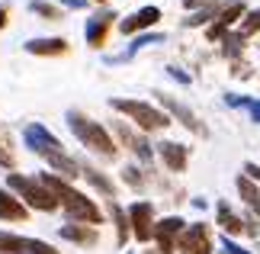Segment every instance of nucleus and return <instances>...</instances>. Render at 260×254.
Here are the masks:
<instances>
[{"instance_id": "nucleus-33", "label": "nucleus", "mask_w": 260, "mask_h": 254, "mask_svg": "<svg viewBox=\"0 0 260 254\" xmlns=\"http://www.w3.org/2000/svg\"><path fill=\"white\" fill-rule=\"evenodd\" d=\"M225 251H228V254H244V251L238 248V245H232V241H225Z\"/></svg>"}, {"instance_id": "nucleus-29", "label": "nucleus", "mask_w": 260, "mask_h": 254, "mask_svg": "<svg viewBox=\"0 0 260 254\" xmlns=\"http://www.w3.org/2000/svg\"><path fill=\"white\" fill-rule=\"evenodd\" d=\"M0 164H4V167H10V164H13V155H10V151L4 148V142H0Z\"/></svg>"}, {"instance_id": "nucleus-2", "label": "nucleus", "mask_w": 260, "mask_h": 254, "mask_svg": "<svg viewBox=\"0 0 260 254\" xmlns=\"http://www.w3.org/2000/svg\"><path fill=\"white\" fill-rule=\"evenodd\" d=\"M42 184L55 193L58 206H64V212L74 222H87V225H100V222H103V212L96 209V203L87 200L84 193H77L68 180H58L55 174H42Z\"/></svg>"}, {"instance_id": "nucleus-19", "label": "nucleus", "mask_w": 260, "mask_h": 254, "mask_svg": "<svg viewBox=\"0 0 260 254\" xmlns=\"http://www.w3.org/2000/svg\"><path fill=\"white\" fill-rule=\"evenodd\" d=\"M238 193H241V200L251 206L257 216H260V190L254 187V180L251 177H238Z\"/></svg>"}, {"instance_id": "nucleus-34", "label": "nucleus", "mask_w": 260, "mask_h": 254, "mask_svg": "<svg viewBox=\"0 0 260 254\" xmlns=\"http://www.w3.org/2000/svg\"><path fill=\"white\" fill-rule=\"evenodd\" d=\"M7 23V7H0V26Z\"/></svg>"}, {"instance_id": "nucleus-3", "label": "nucleus", "mask_w": 260, "mask_h": 254, "mask_svg": "<svg viewBox=\"0 0 260 254\" xmlns=\"http://www.w3.org/2000/svg\"><path fill=\"white\" fill-rule=\"evenodd\" d=\"M68 126H71V132L77 138H81V145H87L90 151H96V155H103V158H116V142L113 135L96 123V119H90L84 113H77V109H71L68 113Z\"/></svg>"}, {"instance_id": "nucleus-16", "label": "nucleus", "mask_w": 260, "mask_h": 254, "mask_svg": "<svg viewBox=\"0 0 260 254\" xmlns=\"http://www.w3.org/2000/svg\"><path fill=\"white\" fill-rule=\"evenodd\" d=\"M161 103H164V109H171V113H174V116H177V119H180V123H183L186 129H193V132H199V135H206V129L196 123V116L189 113V109H186L183 103H177L174 97H161Z\"/></svg>"}, {"instance_id": "nucleus-26", "label": "nucleus", "mask_w": 260, "mask_h": 254, "mask_svg": "<svg viewBox=\"0 0 260 254\" xmlns=\"http://www.w3.org/2000/svg\"><path fill=\"white\" fill-rule=\"evenodd\" d=\"M212 13H215V7H206V10H199V13H193V16L186 19V26H203V23H206V19L212 16Z\"/></svg>"}, {"instance_id": "nucleus-21", "label": "nucleus", "mask_w": 260, "mask_h": 254, "mask_svg": "<svg viewBox=\"0 0 260 254\" xmlns=\"http://www.w3.org/2000/svg\"><path fill=\"white\" fill-rule=\"evenodd\" d=\"M260 29V10H251V13L244 16V23L238 26V33H235V39H251L254 33Z\"/></svg>"}, {"instance_id": "nucleus-11", "label": "nucleus", "mask_w": 260, "mask_h": 254, "mask_svg": "<svg viewBox=\"0 0 260 254\" xmlns=\"http://www.w3.org/2000/svg\"><path fill=\"white\" fill-rule=\"evenodd\" d=\"M157 19H161V10H157V7H145V10H138V13H132L128 19H122V23H119V29L132 36V33H138V29L154 26Z\"/></svg>"}, {"instance_id": "nucleus-31", "label": "nucleus", "mask_w": 260, "mask_h": 254, "mask_svg": "<svg viewBox=\"0 0 260 254\" xmlns=\"http://www.w3.org/2000/svg\"><path fill=\"white\" fill-rule=\"evenodd\" d=\"M244 174L251 177V180H257V184H260V167H257V164H247V167H244Z\"/></svg>"}, {"instance_id": "nucleus-14", "label": "nucleus", "mask_w": 260, "mask_h": 254, "mask_svg": "<svg viewBox=\"0 0 260 254\" xmlns=\"http://www.w3.org/2000/svg\"><path fill=\"white\" fill-rule=\"evenodd\" d=\"M58 235H61L64 241L84 245V248H87V245H96V238H100L93 225H90V229H87V225H61V229H58Z\"/></svg>"}, {"instance_id": "nucleus-20", "label": "nucleus", "mask_w": 260, "mask_h": 254, "mask_svg": "<svg viewBox=\"0 0 260 254\" xmlns=\"http://www.w3.org/2000/svg\"><path fill=\"white\" fill-rule=\"evenodd\" d=\"M119 135H122V138L128 142V145H132V151H135V155L142 158V161H151V145H148L145 138L132 135V129H128V126H122V129H119Z\"/></svg>"}, {"instance_id": "nucleus-9", "label": "nucleus", "mask_w": 260, "mask_h": 254, "mask_svg": "<svg viewBox=\"0 0 260 254\" xmlns=\"http://www.w3.org/2000/svg\"><path fill=\"white\" fill-rule=\"evenodd\" d=\"M113 19L116 13L113 10H106V13H96L93 19H87V29H84V39H87V45H93L100 48L106 42V33H109V26H113Z\"/></svg>"}, {"instance_id": "nucleus-17", "label": "nucleus", "mask_w": 260, "mask_h": 254, "mask_svg": "<svg viewBox=\"0 0 260 254\" xmlns=\"http://www.w3.org/2000/svg\"><path fill=\"white\" fill-rule=\"evenodd\" d=\"M0 219H7V222H23L26 219V206L16 196H10L7 190H0Z\"/></svg>"}, {"instance_id": "nucleus-13", "label": "nucleus", "mask_w": 260, "mask_h": 254, "mask_svg": "<svg viewBox=\"0 0 260 254\" xmlns=\"http://www.w3.org/2000/svg\"><path fill=\"white\" fill-rule=\"evenodd\" d=\"M157 151H161L164 164L171 167V171H177V174L186 167V148L180 145V142H161V145H157Z\"/></svg>"}, {"instance_id": "nucleus-1", "label": "nucleus", "mask_w": 260, "mask_h": 254, "mask_svg": "<svg viewBox=\"0 0 260 254\" xmlns=\"http://www.w3.org/2000/svg\"><path fill=\"white\" fill-rule=\"evenodd\" d=\"M23 138H26V145L36 151V155H42L48 164H52L55 171H61V177L64 180H74V177H81V167H77V161H71L61 151V145H58V138L48 132L45 126H39V123H32V126H26V132H23Z\"/></svg>"}, {"instance_id": "nucleus-32", "label": "nucleus", "mask_w": 260, "mask_h": 254, "mask_svg": "<svg viewBox=\"0 0 260 254\" xmlns=\"http://www.w3.org/2000/svg\"><path fill=\"white\" fill-rule=\"evenodd\" d=\"M167 71H171V77H177V80H189V77H186V74H183L180 68H167Z\"/></svg>"}, {"instance_id": "nucleus-12", "label": "nucleus", "mask_w": 260, "mask_h": 254, "mask_svg": "<svg viewBox=\"0 0 260 254\" xmlns=\"http://www.w3.org/2000/svg\"><path fill=\"white\" fill-rule=\"evenodd\" d=\"M218 225H222L228 235H241V232H254L251 222H244L241 216H235L232 206H228L225 200H218Z\"/></svg>"}, {"instance_id": "nucleus-30", "label": "nucleus", "mask_w": 260, "mask_h": 254, "mask_svg": "<svg viewBox=\"0 0 260 254\" xmlns=\"http://www.w3.org/2000/svg\"><path fill=\"white\" fill-rule=\"evenodd\" d=\"M247 106H251V119L260 123V100H247Z\"/></svg>"}, {"instance_id": "nucleus-5", "label": "nucleus", "mask_w": 260, "mask_h": 254, "mask_svg": "<svg viewBox=\"0 0 260 254\" xmlns=\"http://www.w3.org/2000/svg\"><path fill=\"white\" fill-rule=\"evenodd\" d=\"M113 106L119 113H125L128 119H135L145 132H157V129H167L171 126V116L161 113V109L148 106V103H138V100H113Z\"/></svg>"}, {"instance_id": "nucleus-4", "label": "nucleus", "mask_w": 260, "mask_h": 254, "mask_svg": "<svg viewBox=\"0 0 260 254\" xmlns=\"http://www.w3.org/2000/svg\"><path fill=\"white\" fill-rule=\"evenodd\" d=\"M7 184H10V190H16L19 196L29 203V206H36V209H42V212L58 209L55 193L48 190L42 180H32V177H23V174H10V177H7Z\"/></svg>"}, {"instance_id": "nucleus-23", "label": "nucleus", "mask_w": 260, "mask_h": 254, "mask_svg": "<svg viewBox=\"0 0 260 254\" xmlns=\"http://www.w3.org/2000/svg\"><path fill=\"white\" fill-rule=\"evenodd\" d=\"M113 222H116V232H119V245L128 238V219H125V212L113 203Z\"/></svg>"}, {"instance_id": "nucleus-8", "label": "nucleus", "mask_w": 260, "mask_h": 254, "mask_svg": "<svg viewBox=\"0 0 260 254\" xmlns=\"http://www.w3.org/2000/svg\"><path fill=\"white\" fill-rule=\"evenodd\" d=\"M247 13V10H244V4H241V0H232V4H225L222 10H218V19H215V23L212 26H209V39H212V42H215V39H225V29L228 26H232V23H238V19H241Z\"/></svg>"}, {"instance_id": "nucleus-15", "label": "nucleus", "mask_w": 260, "mask_h": 254, "mask_svg": "<svg viewBox=\"0 0 260 254\" xmlns=\"http://www.w3.org/2000/svg\"><path fill=\"white\" fill-rule=\"evenodd\" d=\"M26 52L29 55H64L68 42H64V39H29Z\"/></svg>"}, {"instance_id": "nucleus-10", "label": "nucleus", "mask_w": 260, "mask_h": 254, "mask_svg": "<svg viewBox=\"0 0 260 254\" xmlns=\"http://www.w3.org/2000/svg\"><path fill=\"white\" fill-rule=\"evenodd\" d=\"M183 229H186V222H183V219H177V216L164 219V222H154V238H157V245H161L164 254H171V251H174V238H177Z\"/></svg>"}, {"instance_id": "nucleus-18", "label": "nucleus", "mask_w": 260, "mask_h": 254, "mask_svg": "<svg viewBox=\"0 0 260 254\" xmlns=\"http://www.w3.org/2000/svg\"><path fill=\"white\" fill-rule=\"evenodd\" d=\"M81 167V177H87L90 184H93L100 193H103V196H116V190H113V184H109V180L103 177V171H96L93 164H77Z\"/></svg>"}, {"instance_id": "nucleus-7", "label": "nucleus", "mask_w": 260, "mask_h": 254, "mask_svg": "<svg viewBox=\"0 0 260 254\" xmlns=\"http://www.w3.org/2000/svg\"><path fill=\"white\" fill-rule=\"evenodd\" d=\"M128 225H132L138 241L154 238V206H151V203H145V200L135 203V206L128 209Z\"/></svg>"}, {"instance_id": "nucleus-25", "label": "nucleus", "mask_w": 260, "mask_h": 254, "mask_svg": "<svg viewBox=\"0 0 260 254\" xmlns=\"http://www.w3.org/2000/svg\"><path fill=\"white\" fill-rule=\"evenodd\" d=\"M23 254H58L52 245H45V241H36V238H26V248Z\"/></svg>"}, {"instance_id": "nucleus-22", "label": "nucleus", "mask_w": 260, "mask_h": 254, "mask_svg": "<svg viewBox=\"0 0 260 254\" xmlns=\"http://www.w3.org/2000/svg\"><path fill=\"white\" fill-rule=\"evenodd\" d=\"M23 248H26V238H19V235H10V232H0V251L23 254Z\"/></svg>"}, {"instance_id": "nucleus-28", "label": "nucleus", "mask_w": 260, "mask_h": 254, "mask_svg": "<svg viewBox=\"0 0 260 254\" xmlns=\"http://www.w3.org/2000/svg\"><path fill=\"white\" fill-rule=\"evenodd\" d=\"M122 174H125V184H128V187H142V177H138V167H132V164H128V167L122 171Z\"/></svg>"}, {"instance_id": "nucleus-6", "label": "nucleus", "mask_w": 260, "mask_h": 254, "mask_svg": "<svg viewBox=\"0 0 260 254\" xmlns=\"http://www.w3.org/2000/svg\"><path fill=\"white\" fill-rule=\"evenodd\" d=\"M177 251L180 254H212V232L206 222H193L177 235Z\"/></svg>"}, {"instance_id": "nucleus-24", "label": "nucleus", "mask_w": 260, "mask_h": 254, "mask_svg": "<svg viewBox=\"0 0 260 254\" xmlns=\"http://www.w3.org/2000/svg\"><path fill=\"white\" fill-rule=\"evenodd\" d=\"M29 10H32V13H39V16H45V19H61V10H55L52 4H42V0H32V4H29Z\"/></svg>"}, {"instance_id": "nucleus-27", "label": "nucleus", "mask_w": 260, "mask_h": 254, "mask_svg": "<svg viewBox=\"0 0 260 254\" xmlns=\"http://www.w3.org/2000/svg\"><path fill=\"white\" fill-rule=\"evenodd\" d=\"M154 42H161V36H138L135 42H132V48H128V55H132V52H138L142 45H154Z\"/></svg>"}]
</instances>
